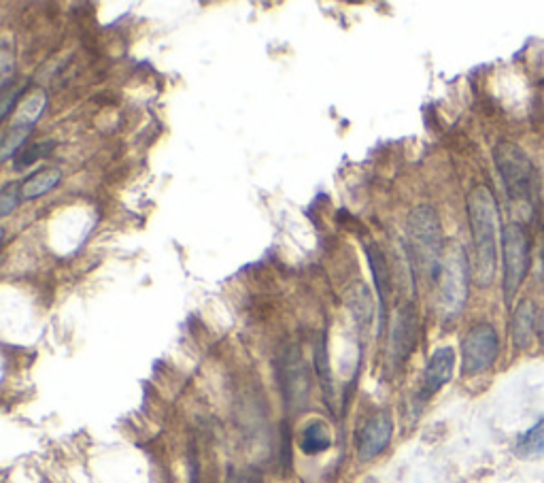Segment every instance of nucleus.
<instances>
[{"mask_svg": "<svg viewBox=\"0 0 544 483\" xmlns=\"http://www.w3.org/2000/svg\"><path fill=\"white\" fill-rule=\"evenodd\" d=\"M455 369V352L453 347H441L432 354L424 373V399H430L444 388L453 377Z\"/></svg>", "mask_w": 544, "mask_h": 483, "instance_id": "10", "label": "nucleus"}, {"mask_svg": "<svg viewBox=\"0 0 544 483\" xmlns=\"http://www.w3.org/2000/svg\"><path fill=\"white\" fill-rule=\"evenodd\" d=\"M536 335H538V341H540V345L544 347V309L540 312V315H538V328H536Z\"/></svg>", "mask_w": 544, "mask_h": 483, "instance_id": "24", "label": "nucleus"}, {"mask_svg": "<svg viewBox=\"0 0 544 483\" xmlns=\"http://www.w3.org/2000/svg\"><path fill=\"white\" fill-rule=\"evenodd\" d=\"M438 287H441L443 320L455 321L464 312L468 292H470V262H468L466 250L457 241H449L444 245Z\"/></svg>", "mask_w": 544, "mask_h": 483, "instance_id": "4", "label": "nucleus"}, {"mask_svg": "<svg viewBox=\"0 0 544 483\" xmlns=\"http://www.w3.org/2000/svg\"><path fill=\"white\" fill-rule=\"evenodd\" d=\"M408 256L413 260V267H419L432 279L438 281L443 267L444 241L443 226L438 220V214L432 206L421 205L410 211L408 215Z\"/></svg>", "mask_w": 544, "mask_h": 483, "instance_id": "3", "label": "nucleus"}, {"mask_svg": "<svg viewBox=\"0 0 544 483\" xmlns=\"http://www.w3.org/2000/svg\"><path fill=\"white\" fill-rule=\"evenodd\" d=\"M494 160L505 181L506 197L525 217H531L538 203V172L523 147L513 141H500L494 149Z\"/></svg>", "mask_w": 544, "mask_h": 483, "instance_id": "2", "label": "nucleus"}, {"mask_svg": "<svg viewBox=\"0 0 544 483\" xmlns=\"http://www.w3.org/2000/svg\"><path fill=\"white\" fill-rule=\"evenodd\" d=\"M228 483H262V481H259V473H256L253 469H247V470H230Z\"/></svg>", "mask_w": 544, "mask_h": 483, "instance_id": "23", "label": "nucleus"}, {"mask_svg": "<svg viewBox=\"0 0 544 483\" xmlns=\"http://www.w3.org/2000/svg\"><path fill=\"white\" fill-rule=\"evenodd\" d=\"M300 447H303V452L309 453V456H317V453L328 452L329 447H332V433H329V428L321 419H315V422H311L309 426L304 428Z\"/></svg>", "mask_w": 544, "mask_h": 483, "instance_id": "18", "label": "nucleus"}, {"mask_svg": "<svg viewBox=\"0 0 544 483\" xmlns=\"http://www.w3.org/2000/svg\"><path fill=\"white\" fill-rule=\"evenodd\" d=\"M366 256L370 262V268H373V277H374V290L379 294L381 301V330H383L385 324V315H387V298L391 294V273H390V264H387V258L381 247L376 243L366 245Z\"/></svg>", "mask_w": 544, "mask_h": 483, "instance_id": "11", "label": "nucleus"}, {"mask_svg": "<svg viewBox=\"0 0 544 483\" xmlns=\"http://www.w3.org/2000/svg\"><path fill=\"white\" fill-rule=\"evenodd\" d=\"M417 343V309L413 303H402L396 309L391 326V358L396 364H404L413 354Z\"/></svg>", "mask_w": 544, "mask_h": 483, "instance_id": "9", "label": "nucleus"}, {"mask_svg": "<svg viewBox=\"0 0 544 483\" xmlns=\"http://www.w3.org/2000/svg\"><path fill=\"white\" fill-rule=\"evenodd\" d=\"M514 453L521 460H536L544 458V419L536 422L530 430L519 435L517 445H514Z\"/></svg>", "mask_w": 544, "mask_h": 483, "instance_id": "17", "label": "nucleus"}, {"mask_svg": "<svg viewBox=\"0 0 544 483\" xmlns=\"http://www.w3.org/2000/svg\"><path fill=\"white\" fill-rule=\"evenodd\" d=\"M56 141L51 139H43V141H34L31 145H24L20 149V152L13 156V166L15 169H26V166H31L34 162H39V160H43L45 156H49L51 152H54Z\"/></svg>", "mask_w": 544, "mask_h": 483, "instance_id": "19", "label": "nucleus"}, {"mask_svg": "<svg viewBox=\"0 0 544 483\" xmlns=\"http://www.w3.org/2000/svg\"><path fill=\"white\" fill-rule=\"evenodd\" d=\"M45 107H48V92L34 90L32 94L15 109V118H13V122L9 124V128L31 135L34 124H37L40 119V115H43Z\"/></svg>", "mask_w": 544, "mask_h": 483, "instance_id": "13", "label": "nucleus"}, {"mask_svg": "<svg viewBox=\"0 0 544 483\" xmlns=\"http://www.w3.org/2000/svg\"><path fill=\"white\" fill-rule=\"evenodd\" d=\"M315 371L320 377L323 396H326L328 407L332 409L334 402V382H332V369H329V354H328V337L321 332L320 341L315 343Z\"/></svg>", "mask_w": 544, "mask_h": 483, "instance_id": "16", "label": "nucleus"}, {"mask_svg": "<svg viewBox=\"0 0 544 483\" xmlns=\"http://www.w3.org/2000/svg\"><path fill=\"white\" fill-rule=\"evenodd\" d=\"M536 309L534 303L523 298L517 304L513 313V324H511V332H513V343L517 349H528L531 343H534L536 337Z\"/></svg>", "mask_w": 544, "mask_h": 483, "instance_id": "12", "label": "nucleus"}, {"mask_svg": "<svg viewBox=\"0 0 544 483\" xmlns=\"http://www.w3.org/2000/svg\"><path fill=\"white\" fill-rule=\"evenodd\" d=\"M500 354L497 332L491 324H477L466 332L461 341V373L464 375H480L489 371Z\"/></svg>", "mask_w": 544, "mask_h": 483, "instance_id": "6", "label": "nucleus"}, {"mask_svg": "<svg viewBox=\"0 0 544 483\" xmlns=\"http://www.w3.org/2000/svg\"><path fill=\"white\" fill-rule=\"evenodd\" d=\"M283 439H281V467L289 469L292 467V433L287 430V422L283 424Z\"/></svg>", "mask_w": 544, "mask_h": 483, "instance_id": "22", "label": "nucleus"}, {"mask_svg": "<svg viewBox=\"0 0 544 483\" xmlns=\"http://www.w3.org/2000/svg\"><path fill=\"white\" fill-rule=\"evenodd\" d=\"M347 301H349V307L353 315H355L357 326H360L362 332H366L370 324H373V296H370V290L364 284H355L347 294Z\"/></svg>", "mask_w": 544, "mask_h": 483, "instance_id": "15", "label": "nucleus"}, {"mask_svg": "<svg viewBox=\"0 0 544 483\" xmlns=\"http://www.w3.org/2000/svg\"><path fill=\"white\" fill-rule=\"evenodd\" d=\"M502 264H505L502 290L506 304L511 307L530 270V239L519 222L506 224L502 230Z\"/></svg>", "mask_w": 544, "mask_h": 483, "instance_id": "5", "label": "nucleus"}, {"mask_svg": "<svg viewBox=\"0 0 544 483\" xmlns=\"http://www.w3.org/2000/svg\"><path fill=\"white\" fill-rule=\"evenodd\" d=\"M20 198H22V192H20V186H17V183L4 186L3 192H0V215L7 217L11 211L20 205Z\"/></svg>", "mask_w": 544, "mask_h": 483, "instance_id": "21", "label": "nucleus"}, {"mask_svg": "<svg viewBox=\"0 0 544 483\" xmlns=\"http://www.w3.org/2000/svg\"><path fill=\"white\" fill-rule=\"evenodd\" d=\"M468 220L474 245V281L480 287H487L497 270V234H500L497 200L487 186H477L468 194Z\"/></svg>", "mask_w": 544, "mask_h": 483, "instance_id": "1", "label": "nucleus"}, {"mask_svg": "<svg viewBox=\"0 0 544 483\" xmlns=\"http://www.w3.org/2000/svg\"><path fill=\"white\" fill-rule=\"evenodd\" d=\"M26 92V85H7V88H3L0 92V99H3V105H0V122H7L9 115L15 113L17 109V101H20V96Z\"/></svg>", "mask_w": 544, "mask_h": 483, "instance_id": "20", "label": "nucleus"}, {"mask_svg": "<svg viewBox=\"0 0 544 483\" xmlns=\"http://www.w3.org/2000/svg\"><path fill=\"white\" fill-rule=\"evenodd\" d=\"M62 180V171L57 166H45L32 175H28L24 181L20 183V192L24 200H37L54 189Z\"/></svg>", "mask_w": 544, "mask_h": 483, "instance_id": "14", "label": "nucleus"}, {"mask_svg": "<svg viewBox=\"0 0 544 483\" xmlns=\"http://www.w3.org/2000/svg\"><path fill=\"white\" fill-rule=\"evenodd\" d=\"M542 256H544V250H542Z\"/></svg>", "mask_w": 544, "mask_h": 483, "instance_id": "25", "label": "nucleus"}, {"mask_svg": "<svg viewBox=\"0 0 544 483\" xmlns=\"http://www.w3.org/2000/svg\"><path fill=\"white\" fill-rule=\"evenodd\" d=\"M393 436V419L390 413H376L364 424L357 433V458L362 462H370L387 450Z\"/></svg>", "mask_w": 544, "mask_h": 483, "instance_id": "8", "label": "nucleus"}, {"mask_svg": "<svg viewBox=\"0 0 544 483\" xmlns=\"http://www.w3.org/2000/svg\"><path fill=\"white\" fill-rule=\"evenodd\" d=\"M373 483H374V481H373Z\"/></svg>", "mask_w": 544, "mask_h": 483, "instance_id": "26", "label": "nucleus"}, {"mask_svg": "<svg viewBox=\"0 0 544 483\" xmlns=\"http://www.w3.org/2000/svg\"><path fill=\"white\" fill-rule=\"evenodd\" d=\"M276 375H279L283 396H285L289 409H304L309 405L311 375L309 366L296 347H289L287 352H283L279 362H276Z\"/></svg>", "mask_w": 544, "mask_h": 483, "instance_id": "7", "label": "nucleus"}]
</instances>
